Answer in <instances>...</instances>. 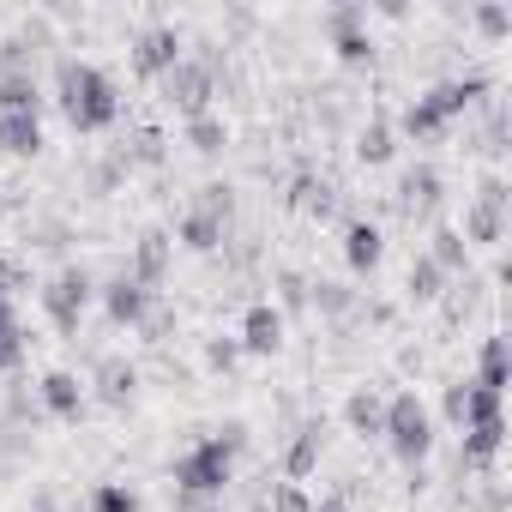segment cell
I'll list each match as a JSON object with an SVG mask.
<instances>
[{
    "label": "cell",
    "mask_w": 512,
    "mask_h": 512,
    "mask_svg": "<svg viewBox=\"0 0 512 512\" xmlns=\"http://www.w3.org/2000/svg\"><path fill=\"white\" fill-rule=\"evenodd\" d=\"M320 452H326V422L308 416V422L290 434V446H284V482H308L314 464H320Z\"/></svg>",
    "instance_id": "cell-11"
},
{
    "label": "cell",
    "mask_w": 512,
    "mask_h": 512,
    "mask_svg": "<svg viewBox=\"0 0 512 512\" xmlns=\"http://www.w3.org/2000/svg\"><path fill=\"white\" fill-rule=\"evenodd\" d=\"M404 296H410V302H440V296H446V272L428 260V253H416V260H410V272H404Z\"/></svg>",
    "instance_id": "cell-23"
},
{
    "label": "cell",
    "mask_w": 512,
    "mask_h": 512,
    "mask_svg": "<svg viewBox=\"0 0 512 512\" xmlns=\"http://www.w3.org/2000/svg\"><path fill=\"white\" fill-rule=\"evenodd\" d=\"M308 308L344 320V314H356V290H350V284H308Z\"/></svg>",
    "instance_id": "cell-31"
},
{
    "label": "cell",
    "mask_w": 512,
    "mask_h": 512,
    "mask_svg": "<svg viewBox=\"0 0 512 512\" xmlns=\"http://www.w3.org/2000/svg\"><path fill=\"white\" fill-rule=\"evenodd\" d=\"M278 296H284V308H296V314H302V308H308V278L284 266V272H278Z\"/></svg>",
    "instance_id": "cell-36"
},
{
    "label": "cell",
    "mask_w": 512,
    "mask_h": 512,
    "mask_svg": "<svg viewBox=\"0 0 512 512\" xmlns=\"http://www.w3.org/2000/svg\"><path fill=\"white\" fill-rule=\"evenodd\" d=\"M193 205H199V211H211V217H223V223H229V211H235V193H229V187H223V181H205V187H199V199H193Z\"/></svg>",
    "instance_id": "cell-33"
},
{
    "label": "cell",
    "mask_w": 512,
    "mask_h": 512,
    "mask_svg": "<svg viewBox=\"0 0 512 512\" xmlns=\"http://www.w3.org/2000/svg\"><path fill=\"white\" fill-rule=\"evenodd\" d=\"M344 422H350L356 434H380V422H386V398H380L374 386H356L350 404H344Z\"/></svg>",
    "instance_id": "cell-26"
},
{
    "label": "cell",
    "mask_w": 512,
    "mask_h": 512,
    "mask_svg": "<svg viewBox=\"0 0 512 512\" xmlns=\"http://www.w3.org/2000/svg\"><path fill=\"white\" fill-rule=\"evenodd\" d=\"M241 446H247V428H241V422L205 434L193 452L175 458V494H181V500H217V494L235 482V452H241Z\"/></svg>",
    "instance_id": "cell-2"
},
{
    "label": "cell",
    "mask_w": 512,
    "mask_h": 512,
    "mask_svg": "<svg viewBox=\"0 0 512 512\" xmlns=\"http://www.w3.org/2000/svg\"><path fill=\"white\" fill-rule=\"evenodd\" d=\"M470 386H488V392L506 386V338H500V332L482 338V362H476V380H470Z\"/></svg>",
    "instance_id": "cell-30"
},
{
    "label": "cell",
    "mask_w": 512,
    "mask_h": 512,
    "mask_svg": "<svg viewBox=\"0 0 512 512\" xmlns=\"http://www.w3.org/2000/svg\"><path fill=\"white\" fill-rule=\"evenodd\" d=\"M31 512H55V500L49 494H31Z\"/></svg>",
    "instance_id": "cell-44"
},
{
    "label": "cell",
    "mask_w": 512,
    "mask_h": 512,
    "mask_svg": "<svg viewBox=\"0 0 512 512\" xmlns=\"http://www.w3.org/2000/svg\"><path fill=\"white\" fill-rule=\"evenodd\" d=\"M380 434H386L392 458L410 464V470H422V458L434 452V416H428V404H422L416 392H392V398H386V422H380Z\"/></svg>",
    "instance_id": "cell-3"
},
{
    "label": "cell",
    "mask_w": 512,
    "mask_h": 512,
    "mask_svg": "<svg viewBox=\"0 0 512 512\" xmlns=\"http://www.w3.org/2000/svg\"><path fill=\"white\" fill-rule=\"evenodd\" d=\"M55 91H61V109H67L73 133H103V127L121 121V91H115V79H109L103 67H91V61L61 55V61H55Z\"/></svg>",
    "instance_id": "cell-1"
},
{
    "label": "cell",
    "mask_w": 512,
    "mask_h": 512,
    "mask_svg": "<svg viewBox=\"0 0 512 512\" xmlns=\"http://www.w3.org/2000/svg\"><path fill=\"white\" fill-rule=\"evenodd\" d=\"M175 61H181V31H175V25H145V31L133 37V67H139L145 79H163Z\"/></svg>",
    "instance_id": "cell-7"
},
{
    "label": "cell",
    "mask_w": 512,
    "mask_h": 512,
    "mask_svg": "<svg viewBox=\"0 0 512 512\" xmlns=\"http://www.w3.org/2000/svg\"><path fill=\"white\" fill-rule=\"evenodd\" d=\"M272 512H314V500H308L302 482H278L272 488Z\"/></svg>",
    "instance_id": "cell-35"
},
{
    "label": "cell",
    "mask_w": 512,
    "mask_h": 512,
    "mask_svg": "<svg viewBox=\"0 0 512 512\" xmlns=\"http://www.w3.org/2000/svg\"><path fill=\"white\" fill-rule=\"evenodd\" d=\"M37 404H43L49 416H67V422H79V416H85V386H79V374H67V368H49V374L37 380Z\"/></svg>",
    "instance_id": "cell-12"
},
{
    "label": "cell",
    "mask_w": 512,
    "mask_h": 512,
    "mask_svg": "<svg viewBox=\"0 0 512 512\" xmlns=\"http://www.w3.org/2000/svg\"><path fill=\"white\" fill-rule=\"evenodd\" d=\"M85 512H139V494L127 482H97L91 500H85Z\"/></svg>",
    "instance_id": "cell-32"
},
{
    "label": "cell",
    "mask_w": 512,
    "mask_h": 512,
    "mask_svg": "<svg viewBox=\"0 0 512 512\" xmlns=\"http://www.w3.org/2000/svg\"><path fill=\"white\" fill-rule=\"evenodd\" d=\"M187 145H193L199 157H217V151L229 145V127H223V121L205 109V115H193V121H187Z\"/></svg>",
    "instance_id": "cell-29"
},
{
    "label": "cell",
    "mask_w": 512,
    "mask_h": 512,
    "mask_svg": "<svg viewBox=\"0 0 512 512\" xmlns=\"http://www.w3.org/2000/svg\"><path fill=\"white\" fill-rule=\"evenodd\" d=\"M181 506H187V512H223L217 500H181Z\"/></svg>",
    "instance_id": "cell-43"
},
{
    "label": "cell",
    "mask_w": 512,
    "mask_h": 512,
    "mask_svg": "<svg viewBox=\"0 0 512 512\" xmlns=\"http://www.w3.org/2000/svg\"><path fill=\"white\" fill-rule=\"evenodd\" d=\"M500 440H506V422H470L464 446H458V476L464 470H488L500 458Z\"/></svg>",
    "instance_id": "cell-17"
},
{
    "label": "cell",
    "mask_w": 512,
    "mask_h": 512,
    "mask_svg": "<svg viewBox=\"0 0 512 512\" xmlns=\"http://www.w3.org/2000/svg\"><path fill=\"white\" fill-rule=\"evenodd\" d=\"M181 241H187L193 253H217V247L229 241V223L211 217V211H199V205H187V217H181Z\"/></svg>",
    "instance_id": "cell-22"
},
{
    "label": "cell",
    "mask_w": 512,
    "mask_h": 512,
    "mask_svg": "<svg viewBox=\"0 0 512 512\" xmlns=\"http://www.w3.org/2000/svg\"><path fill=\"white\" fill-rule=\"evenodd\" d=\"M440 410H446V422H452V428H464V410H470V380H452V386H446V398H440Z\"/></svg>",
    "instance_id": "cell-37"
},
{
    "label": "cell",
    "mask_w": 512,
    "mask_h": 512,
    "mask_svg": "<svg viewBox=\"0 0 512 512\" xmlns=\"http://www.w3.org/2000/svg\"><path fill=\"white\" fill-rule=\"evenodd\" d=\"M211 91H217V55H181V61L157 79V97H163L169 109H181L187 121L205 115Z\"/></svg>",
    "instance_id": "cell-4"
},
{
    "label": "cell",
    "mask_w": 512,
    "mask_h": 512,
    "mask_svg": "<svg viewBox=\"0 0 512 512\" xmlns=\"http://www.w3.org/2000/svg\"><path fill=\"white\" fill-rule=\"evenodd\" d=\"M7 416L13 422H37V392H25V380H7Z\"/></svg>",
    "instance_id": "cell-34"
},
{
    "label": "cell",
    "mask_w": 512,
    "mask_h": 512,
    "mask_svg": "<svg viewBox=\"0 0 512 512\" xmlns=\"http://www.w3.org/2000/svg\"><path fill=\"white\" fill-rule=\"evenodd\" d=\"M392 151H398V133H392L386 115H374V121L356 133V157H362V163H392Z\"/></svg>",
    "instance_id": "cell-27"
},
{
    "label": "cell",
    "mask_w": 512,
    "mask_h": 512,
    "mask_svg": "<svg viewBox=\"0 0 512 512\" xmlns=\"http://www.w3.org/2000/svg\"><path fill=\"white\" fill-rule=\"evenodd\" d=\"M440 193H446V181H440L434 163H410V169L398 175V211H404V217H428V211L440 205Z\"/></svg>",
    "instance_id": "cell-10"
},
{
    "label": "cell",
    "mask_w": 512,
    "mask_h": 512,
    "mask_svg": "<svg viewBox=\"0 0 512 512\" xmlns=\"http://www.w3.org/2000/svg\"><path fill=\"white\" fill-rule=\"evenodd\" d=\"M422 97H428V103H434V115L452 127L458 115H470V109L488 97V79H482V73H464V79H440V85H434V91H422Z\"/></svg>",
    "instance_id": "cell-9"
},
{
    "label": "cell",
    "mask_w": 512,
    "mask_h": 512,
    "mask_svg": "<svg viewBox=\"0 0 512 512\" xmlns=\"http://www.w3.org/2000/svg\"><path fill=\"white\" fill-rule=\"evenodd\" d=\"M91 296H97V284H91V272H85V266H67V272H55V278L43 284V314L55 320V332H67V338H79V320H85V308H91Z\"/></svg>",
    "instance_id": "cell-5"
},
{
    "label": "cell",
    "mask_w": 512,
    "mask_h": 512,
    "mask_svg": "<svg viewBox=\"0 0 512 512\" xmlns=\"http://www.w3.org/2000/svg\"><path fill=\"white\" fill-rule=\"evenodd\" d=\"M290 205H296V211H308V217H332V211H338V181H326V175L302 169V175L290 181Z\"/></svg>",
    "instance_id": "cell-18"
},
{
    "label": "cell",
    "mask_w": 512,
    "mask_h": 512,
    "mask_svg": "<svg viewBox=\"0 0 512 512\" xmlns=\"http://www.w3.org/2000/svg\"><path fill=\"white\" fill-rule=\"evenodd\" d=\"M428 260L440 272H470V241L458 229H434V247H428Z\"/></svg>",
    "instance_id": "cell-28"
},
{
    "label": "cell",
    "mask_w": 512,
    "mask_h": 512,
    "mask_svg": "<svg viewBox=\"0 0 512 512\" xmlns=\"http://www.w3.org/2000/svg\"><path fill=\"white\" fill-rule=\"evenodd\" d=\"M380 260H386V235H380V223L350 217V223H344V266H350V272H374Z\"/></svg>",
    "instance_id": "cell-13"
},
{
    "label": "cell",
    "mask_w": 512,
    "mask_h": 512,
    "mask_svg": "<svg viewBox=\"0 0 512 512\" xmlns=\"http://www.w3.org/2000/svg\"><path fill=\"white\" fill-rule=\"evenodd\" d=\"M205 362H211L217 374H229V368L241 362V344H235V338H211V344H205Z\"/></svg>",
    "instance_id": "cell-38"
},
{
    "label": "cell",
    "mask_w": 512,
    "mask_h": 512,
    "mask_svg": "<svg viewBox=\"0 0 512 512\" xmlns=\"http://www.w3.org/2000/svg\"><path fill=\"white\" fill-rule=\"evenodd\" d=\"M163 272H169V235H163V229H145V235L133 241V266H127V278L145 284V290H157Z\"/></svg>",
    "instance_id": "cell-14"
},
{
    "label": "cell",
    "mask_w": 512,
    "mask_h": 512,
    "mask_svg": "<svg viewBox=\"0 0 512 512\" xmlns=\"http://www.w3.org/2000/svg\"><path fill=\"white\" fill-rule=\"evenodd\" d=\"M392 133H410V139H416V145H428V139H440V133H446V121H440V115H434V103H428V97H410V103H404V115H398V127H392Z\"/></svg>",
    "instance_id": "cell-24"
},
{
    "label": "cell",
    "mask_w": 512,
    "mask_h": 512,
    "mask_svg": "<svg viewBox=\"0 0 512 512\" xmlns=\"http://www.w3.org/2000/svg\"><path fill=\"white\" fill-rule=\"evenodd\" d=\"M139 332H145V338H151V344H163V338H169V332H175V314H169V308H151V314H145V320H139Z\"/></svg>",
    "instance_id": "cell-40"
},
{
    "label": "cell",
    "mask_w": 512,
    "mask_h": 512,
    "mask_svg": "<svg viewBox=\"0 0 512 512\" xmlns=\"http://www.w3.org/2000/svg\"><path fill=\"white\" fill-rule=\"evenodd\" d=\"M470 19H476L488 37H506V31H512V13H506V7H476Z\"/></svg>",
    "instance_id": "cell-39"
},
{
    "label": "cell",
    "mask_w": 512,
    "mask_h": 512,
    "mask_svg": "<svg viewBox=\"0 0 512 512\" xmlns=\"http://www.w3.org/2000/svg\"><path fill=\"white\" fill-rule=\"evenodd\" d=\"M241 356H272V350H284V308H272V302H253L247 314H241Z\"/></svg>",
    "instance_id": "cell-8"
},
{
    "label": "cell",
    "mask_w": 512,
    "mask_h": 512,
    "mask_svg": "<svg viewBox=\"0 0 512 512\" xmlns=\"http://www.w3.org/2000/svg\"><path fill=\"white\" fill-rule=\"evenodd\" d=\"M326 37H332V49H338V61H350V67H368V61H374V37H368V13L356 7V0H344V7H332V13H326Z\"/></svg>",
    "instance_id": "cell-6"
},
{
    "label": "cell",
    "mask_w": 512,
    "mask_h": 512,
    "mask_svg": "<svg viewBox=\"0 0 512 512\" xmlns=\"http://www.w3.org/2000/svg\"><path fill=\"white\" fill-rule=\"evenodd\" d=\"M470 247H494L500 235H506V205L500 199H470V211H464V229H458Z\"/></svg>",
    "instance_id": "cell-19"
},
{
    "label": "cell",
    "mask_w": 512,
    "mask_h": 512,
    "mask_svg": "<svg viewBox=\"0 0 512 512\" xmlns=\"http://www.w3.org/2000/svg\"><path fill=\"white\" fill-rule=\"evenodd\" d=\"M133 392H139V368H133L127 356H103V362H97V398H103L109 410H127Z\"/></svg>",
    "instance_id": "cell-16"
},
{
    "label": "cell",
    "mask_w": 512,
    "mask_h": 512,
    "mask_svg": "<svg viewBox=\"0 0 512 512\" xmlns=\"http://www.w3.org/2000/svg\"><path fill=\"white\" fill-rule=\"evenodd\" d=\"M121 157H127V169H133V163L157 169V163L169 157V139H163V127H133V133L121 139Z\"/></svg>",
    "instance_id": "cell-25"
},
{
    "label": "cell",
    "mask_w": 512,
    "mask_h": 512,
    "mask_svg": "<svg viewBox=\"0 0 512 512\" xmlns=\"http://www.w3.org/2000/svg\"><path fill=\"white\" fill-rule=\"evenodd\" d=\"M103 308H109V320H115V326H139V320L151 314V290H145V284H133V278L121 272V278H109V284H103Z\"/></svg>",
    "instance_id": "cell-15"
},
{
    "label": "cell",
    "mask_w": 512,
    "mask_h": 512,
    "mask_svg": "<svg viewBox=\"0 0 512 512\" xmlns=\"http://www.w3.org/2000/svg\"><path fill=\"white\" fill-rule=\"evenodd\" d=\"M476 199H500V205H506V181H500V175H482V187H476Z\"/></svg>",
    "instance_id": "cell-42"
},
{
    "label": "cell",
    "mask_w": 512,
    "mask_h": 512,
    "mask_svg": "<svg viewBox=\"0 0 512 512\" xmlns=\"http://www.w3.org/2000/svg\"><path fill=\"white\" fill-rule=\"evenodd\" d=\"M314 512H350V488H332V494H320V500H314Z\"/></svg>",
    "instance_id": "cell-41"
},
{
    "label": "cell",
    "mask_w": 512,
    "mask_h": 512,
    "mask_svg": "<svg viewBox=\"0 0 512 512\" xmlns=\"http://www.w3.org/2000/svg\"><path fill=\"white\" fill-rule=\"evenodd\" d=\"M0 151L7 157H37L43 151V115H0Z\"/></svg>",
    "instance_id": "cell-20"
},
{
    "label": "cell",
    "mask_w": 512,
    "mask_h": 512,
    "mask_svg": "<svg viewBox=\"0 0 512 512\" xmlns=\"http://www.w3.org/2000/svg\"><path fill=\"white\" fill-rule=\"evenodd\" d=\"M0 115H43L37 73H0Z\"/></svg>",
    "instance_id": "cell-21"
}]
</instances>
